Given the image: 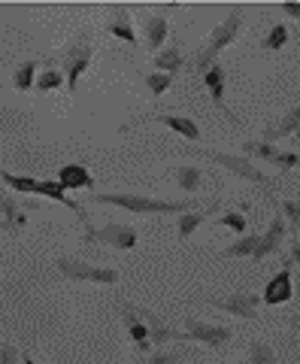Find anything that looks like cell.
<instances>
[{
  "instance_id": "52a82bcc",
  "label": "cell",
  "mask_w": 300,
  "mask_h": 364,
  "mask_svg": "<svg viewBox=\"0 0 300 364\" xmlns=\"http://www.w3.org/2000/svg\"><path fill=\"white\" fill-rule=\"evenodd\" d=\"M82 243L88 246H97V243H107L115 249H134L136 246V231L131 225H107V228H91L85 231Z\"/></svg>"
},
{
  "instance_id": "3957f363",
  "label": "cell",
  "mask_w": 300,
  "mask_h": 364,
  "mask_svg": "<svg viewBox=\"0 0 300 364\" xmlns=\"http://www.w3.org/2000/svg\"><path fill=\"white\" fill-rule=\"evenodd\" d=\"M91 200L97 203H115L122 210L131 213H188L191 200H155V198H143V195H91Z\"/></svg>"
},
{
  "instance_id": "f35d334b",
  "label": "cell",
  "mask_w": 300,
  "mask_h": 364,
  "mask_svg": "<svg viewBox=\"0 0 300 364\" xmlns=\"http://www.w3.org/2000/svg\"><path fill=\"white\" fill-rule=\"evenodd\" d=\"M297 136H300V131H297Z\"/></svg>"
},
{
  "instance_id": "d6a6232c",
  "label": "cell",
  "mask_w": 300,
  "mask_h": 364,
  "mask_svg": "<svg viewBox=\"0 0 300 364\" xmlns=\"http://www.w3.org/2000/svg\"><path fill=\"white\" fill-rule=\"evenodd\" d=\"M282 213L288 215V219H294L300 225V203L297 200H282Z\"/></svg>"
},
{
  "instance_id": "277c9868",
  "label": "cell",
  "mask_w": 300,
  "mask_h": 364,
  "mask_svg": "<svg viewBox=\"0 0 300 364\" xmlns=\"http://www.w3.org/2000/svg\"><path fill=\"white\" fill-rule=\"evenodd\" d=\"M194 155H203V158H210V161H215L218 167H225V170H230L234 176H240V179H249V182H258V186H264L267 191H273L276 186H273V179L264 173V170H258L255 164L249 161L246 155H227V152H210V149H200V146H194L191 149Z\"/></svg>"
},
{
  "instance_id": "7a4b0ae2",
  "label": "cell",
  "mask_w": 300,
  "mask_h": 364,
  "mask_svg": "<svg viewBox=\"0 0 300 364\" xmlns=\"http://www.w3.org/2000/svg\"><path fill=\"white\" fill-rule=\"evenodd\" d=\"M240 25H243V9L240 6H234L230 9V16L218 25L215 31H213V37H210V43L203 46V49L198 52V58H194V67H198L200 73H206L210 67L215 64V58H218V52L222 49H227L230 43L237 40V33H240Z\"/></svg>"
},
{
  "instance_id": "4316f807",
  "label": "cell",
  "mask_w": 300,
  "mask_h": 364,
  "mask_svg": "<svg viewBox=\"0 0 300 364\" xmlns=\"http://www.w3.org/2000/svg\"><path fill=\"white\" fill-rule=\"evenodd\" d=\"M37 61H25V64H21L18 67V70H16V79H13V85L18 88V91H31L33 85H37V82H33V73H37Z\"/></svg>"
},
{
  "instance_id": "83f0119b",
  "label": "cell",
  "mask_w": 300,
  "mask_h": 364,
  "mask_svg": "<svg viewBox=\"0 0 300 364\" xmlns=\"http://www.w3.org/2000/svg\"><path fill=\"white\" fill-rule=\"evenodd\" d=\"M285 43H288V28H285V25H276V28L267 33V37H264L261 49H267V52H279Z\"/></svg>"
},
{
  "instance_id": "8d00e7d4",
  "label": "cell",
  "mask_w": 300,
  "mask_h": 364,
  "mask_svg": "<svg viewBox=\"0 0 300 364\" xmlns=\"http://www.w3.org/2000/svg\"><path fill=\"white\" fill-rule=\"evenodd\" d=\"M21 364H33V358H28V355H25V358H21Z\"/></svg>"
},
{
  "instance_id": "30bf717a",
  "label": "cell",
  "mask_w": 300,
  "mask_h": 364,
  "mask_svg": "<svg viewBox=\"0 0 300 364\" xmlns=\"http://www.w3.org/2000/svg\"><path fill=\"white\" fill-rule=\"evenodd\" d=\"M213 306H218V310H227L234 313L240 318H255L258 316V306L264 304L261 294H249V291H237L230 294V298H222V301H210Z\"/></svg>"
},
{
  "instance_id": "4dcf8cb0",
  "label": "cell",
  "mask_w": 300,
  "mask_h": 364,
  "mask_svg": "<svg viewBox=\"0 0 300 364\" xmlns=\"http://www.w3.org/2000/svg\"><path fill=\"white\" fill-rule=\"evenodd\" d=\"M215 225H225V228H230V231H237V234H246V228H249V222H246V215H240V213H225L222 219H213Z\"/></svg>"
},
{
  "instance_id": "2e32d148",
  "label": "cell",
  "mask_w": 300,
  "mask_h": 364,
  "mask_svg": "<svg viewBox=\"0 0 300 364\" xmlns=\"http://www.w3.org/2000/svg\"><path fill=\"white\" fill-rule=\"evenodd\" d=\"M124 325H128V331H131V340L136 343V349L140 352H149V346H152V340H149V328L143 322V316H136L134 310H124Z\"/></svg>"
},
{
  "instance_id": "d4e9b609",
  "label": "cell",
  "mask_w": 300,
  "mask_h": 364,
  "mask_svg": "<svg viewBox=\"0 0 300 364\" xmlns=\"http://www.w3.org/2000/svg\"><path fill=\"white\" fill-rule=\"evenodd\" d=\"M249 361L252 364H279L276 355H273V349L264 343V340H252L249 343Z\"/></svg>"
},
{
  "instance_id": "5b68a950",
  "label": "cell",
  "mask_w": 300,
  "mask_h": 364,
  "mask_svg": "<svg viewBox=\"0 0 300 364\" xmlns=\"http://www.w3.org/2000/svg\"><path fill=\"white\" fill-rule=\"evenodd\" d=\"M91 55H95V49H91V43L85 37H79L73 40L70 46L64 49V73H67V91L70 95H76V85H79V79H82V73L88 70V64H91Z\"/></svg>"
},
{
  "instance_id": "603a6c76",
  "label": "cell",
  "mask_w": 300,
  "mask_h": 364,
  "mask_svg": "<svg viewBox=\"0 0 300 364\" xmlns=\"http://www.w3.org/2000/svg\"><path fill=\"white\" fill-rule=\"evenodd\" d=\"M109 33H112V37H119L122 43H128V46H134V43H136L134 25H131V18L124 16V9H115V21L109 25Z\"/></svg>"
},
{
  "instance_id": "ac0fdd59",
  "label": "cell",
  "mask_w": 300,
  "mask_h": 364,
  "mask_svg": "<svg viewBox=\"0 0 300 364\" xmlns=\"http://www.w3.org/2000/svg\"><path fill=\"white\" fill-rule=\"evenodd\" d=\"M155 122L167 124L170 131L182 134V136H186V140H191V143H200V128H198V124H194L191 119H182V116H155Z\"/></svg>"
},
{
  "instance_id": "f546056e",
  "label": "cell",
  "mask_w": 300,
  "mask_h": 364,
  "mask_svg": "<svg viewBox=\"0 0 300 364\" xmlns=\"http://www.w3.org/2000/svg\"><path fill=\"white\" fill-rule=\"evenodd\" d=\"M64 85V76L58 73V70H43L37 76V91H55V88H61Z\"/></svg>"
},
{
  "instance_id": "8fae6325",
  "label": "cell",
  "mask_w": 300,
  "mask_h": 364,
  "mask_svg": "<svg viewBox=\"0 0 300 364\" xmlns=\"http://www.w3.org/2000/svg\"><path fill=\"white\" fill-rule=\"evenodd\" d=\"M282 237H285V219H282V215H276V219L270 222V228H267V234H261V243H258L255 252H252V261H255V264H261V261L267 258V255L279 252Z\"/></svg>"
},
{
  "instance_id": "d590c367",
  "label": "cell",
  "mask_w": 300,
  "mask_h": 364,
  "mask_svg": "<svg viewBox=\"0 0 300 364\" xmlns=\"http://www.w3.org/2000/svg\"><path fill=\"white\" fill-rule=\"evenodd\" d=\"M291 261H297V264H300V243L291 246Z\"/></svg>"
},
{
  "instance_id": "f1b7e54d",
  "label": "cell",
  "mask_w": 300,
  "mask_h": 364,
  "mask_svg": "<svg viewBox=\"0 0 300 364\" xmlns=\"http://www.w3.org/2000/svg\"><path fill=\"white\" fill-rule=\"evenodd\" d=\"M170 82H173V76H170V73H146V88L152 91L155 97H158V95H164V91L170 88Z\"/></svg>"
},
{
  "instance_id": "9c48e42d",
  "label": "cell",
  "mask_w": 300,
  "mask_h": 364,
  "mask_svg": "<svg viewBox=\"0 0 300 364\" xmlns=\"http://www.w3.org/2000/svg\"><path fill=\"white\" fill-rule=\"evenodd\" d=\"M186 334H188V340H200V343L215 346V349H222L234 340V331H230V328L206 325V322H198V318H186Z\"/></svg>"
},
{
  "instance_id": "836d02e7",
  "label": "cell",
  "mask_w": 300,
  "mask_h": 364,
  "mask_svg": "<svg viewBox=\"0 0 300 364\" xmlns=\"http://www.w3.org/2000/svg\"><path fill=\"white\" fill-rule=\"evenodd\" d=\"M179 358L173 355V352H155V355H149L146 364H176Z\"/></svg>"
},
{
  "instance_id": "7c38bea8",
  "label": "cell",
  "mask_w": 300,
  "mask_h": 364,
  "mask_svg": "<svg viewBox=\"0 0 300 364\" xmlns=\"http://www.w3.org/2000/svg\"><path fill=\"white\" fill-rule=\"evenodd\" d=\"M243 152H246V155H258V158H264V161L279 164V167H285V170L297 167V161H300L294 152H279V149H273L270 143H252V140H249V143L243 146Z\"/></svg>"
},
{
  "instance_id": "e575fe53",
  "label": "cell",
  "mask_w": 300,
  "mask_h": 364,
  "mask_svg": "<svg viewBox=\"0 0 300 364\" xmlns=\"http://www.w3.org/2000/svg\"><path fill=\"white\" fill-rule=\"evenodd\" d=\"M282 13L291 18H300V4H282Z\"/></svg>"
},
{
  "instance_id": "9a60e30c",
  "label": "cell",
  "mask_w": 300,
  "mask_h": 364,
  "mask_svg": "<svg viewBox=\"0 0 300 364\" xmlns=\"http://www.w3.org/2000/svg\"><path fill=\"white\" fill-rule=\"evenodd\" d=\"M0 215H4V222H6V231H16V228H25L28 225L25 213H21L16 198L4 188V182H0Z\"/></svg>"
},
{
  "instance_id": "7402d4cb",
  "label": "cell",
  "mask_w": 300,
  "mask_h": 364,
  "mask_svg": "<svg viewBox=\"0 0 300 364\" xmlns=\"http://www.w3.org/2000/svg\"><path fill=\"white\" fill-rule=\"evenodd\" d=\"M258 243H261V234H246V237H240L237 243H230L222 252V258H243V255L252 258V252L258 249Z\"/></svg>"
},
{
  "instance_id": "cb8c5ba5",
  "label": "cell",
  "mask_w": 300,
  "mask_h": 364,
  "mask_svg": "<svg viewBox=\"0 0 300 364\" xmlns=\"http://www.w3.org/2000/svg\"><path fill=\"white\" fill-rule=\"evenodd\" d=\"M186 64L182 61V52H179V46H173V49H164V52H158L155 55V67L158 70H164V73H179V67Z\"/></svg>"
},
{
  "instance_id": "ba28073f",
  "label": "cell",
  "mask_w": 300,
  "mask_h": 364,
  "mask_svg": "<svg viewBox=\"0 0 300 364\" xmlns=\"http://www.w3.org/2000/svg\"><path fill=\"white\" fill-rule=\"evenodd\" d=\"M291 267H294V261H291V258L282 261V270L276 273V277L267 282V289H264V294H261V301H264V304L279 306V304H285V301H291V298H294V286H291Z\"/></svg>"
},
{
  "instance_id": "4fadbf2b",
  "label": "cell",
  "mask_w": 300,
  "mask_h": 364,
  "mask_svg": "<svg viewBox=\"0 0 300 364\" xmlns=\"http://www.w3.org/2000/svg\"><path fill=\"white\" fill-rule=\"evenodd\" d=\"M203 82H206V88H210V95H213V100H215V107L222 109L234 124H240V119H237L234 112L227 109V104H225V70H222V64H213L210 70L203 73Z\"/></svg>"
},
{
  "instance_id": "6da1fadb",
  "label": "cell",
  "mask_w": 300,
  "mask_h": 364,
  "mask_svg": "<svg viewBox=\"0 0 300 364\" xmlns=\"http://www.w3.org/2000/svg\"><path fill=\"white\" fill-rule=\"evenodd\" d=\"M0 182L4 186H9L13 191H18V195H43V198H49V200H61L67 210H73V215L79 222H82L85 231H91V219H88V213L79 207V203L67 195V188L61 186V182H55V179H33V176H18V173H9V170H0Z\"/></svg>"
},
{
  "instance_id": "ffe728a7",
  "label": "cell",
  "mask_w": 300,
  "mask_h": 364,
  "mask_svg": "<svg viewBox=\"0 0 300 364\" xmlns=\"http://www.w3.org/2000/svg\"><path fill=\"white\" fill-rule=\"evenodd\" d=\"M213 213H215V203H213V207H206L203 213H182L179 215V240H188V237L198 231V228L210 219Z\"/></svg>"
},
{
  "instance_id": "1f68e13d",
  "label": "cell",
  "mask_w": 300,
  "mask_h": 364,
  "mask_svg": "<svg viewBox=\"0 0 300 364\" xmlns=\"http://www.w3.org/2000/svg\"><path fill=\"white\" fill-rule=\"evenodd\" d=\"M0 364H18V349L13 343L0 346Z\"/></svg>"
},
{
  "instance_id": "d6986e66",
  "label": "cell",
  "mask_w": 300,
  "mask_h": 364,
  "mask_svg": "<svg viewBox=\"0 0 300 364\" xmlns=\"http://www.w3.org/2000/svg\"><path fill=\"white\" fill-rule=\"evenodd\" d=\"M146 49H161V43L167 40V18L164 16H152V18H146Z\"/></svg>"
},
{
  "instance_id": "44dd1931",
  "label": "cell",
  "mask_w": 300,
  "mask_h": 364,
  "mask_svg": "<svg viewBox=\"0 0 300 364\" xmlns=\"http://www.w3.org/2000/svg\"><path fill=\"white\" fill-rule=\"evenodd\" d=\"M297 131H300V109H291L279 124H270V128L264 131V136H267V143H270V140H282V136L297 134Z\"/></svg>"
},
{
  "instance_id": "484cf974",
  "label": "cell",
  "mask_w": 300,
  "mask_h": 364,
  "mask_svg": "<svg viewBox=\"0 0 300 364\" xmlns=\"http://www.w3.org/2000/svg\"><path fill=\"white\" fill-rule=\"evenodd\" d=\"M176 182H179L182 191H198L200 182H203V176H200L198 167H179V170H176Z\"/></svg>"
},
{
  "instance_id": "74e56055",
  "label": "cell",
  "mask_w": 300,
  "mask_h": 364,
  "mask_svg": "<svg viewBox=\"0 0 300 364\" xmlns=\"http://www.w3.org/2000/svg\"><path fill=\"white\" fill-rule=\"evenodd\" d=\"M0 228H6V222H4V215H0Z\"/></svg>"
},
{
  "instance_id": "5bb4252c",
  "label": "cell",
  "mask_w": 300,
  "mask_h": 364,
  "mask_svg": "<svg viewBox=\"0 0 300 364\" xmlns=\"http://www.w3.org/2000/svg\"><path fill=\"white\" fill-rule=\"evenodd\" d=\"M58 182L67 188V191H73V188H95V179H91V173L82 167V164H64L61 170H58Z\"/></svg>"
},
{
  "instance_id": "e0dca14e",
  "label": "cell",
  "mask_w": 300,
  "mask_h": 364,
  "mask_svg": "<svg viewBox=\"0 0 300 364\" xmlns=\"http://www.w3.org/2000/svg\"><path fill=\"white\" fill-rule=\"evenodd\" d=\"M143 322H146V328H149V340H152L155 346L167 343V340H188V334H179L176 328H167V325H161L155 316H143Z\"/></svg>"
},
{
  "instance_id": "8992f818",
  "label": "cell",
  "mask_w": 300,
  "mask_h": 364,
  "mask_svg": "<svg viewBox=\"0 0 300 364\" xmlns=\"http://www.w3.org/2000/svg\"><path fill=\"white\" fill-rule=\"evenodd\" d=\"M58 270L64 273V277L70 279H88V282H103V286H112L115 279H119V273L112 267H95V264H85V261H76V258H67L61 255L58 258Z\"/></svg>"
}]
</instances>
